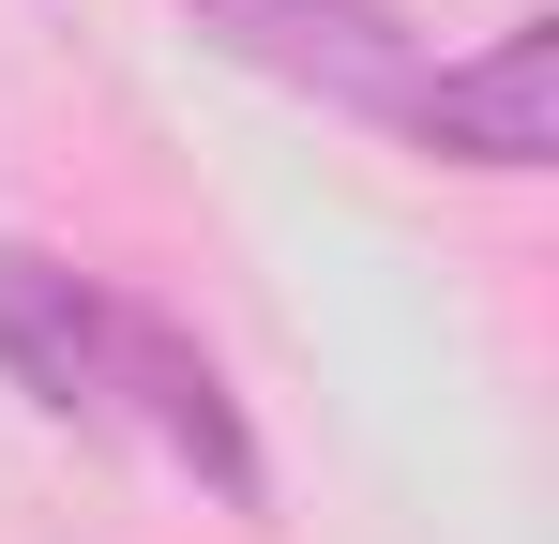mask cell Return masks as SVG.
Instances as JSON below:
<instances>
[{"mask_svg": "<svg viewBox=\"0 0 559 544\" xmlns=\"http://www.w3.org/2000/svg\"><path fill=\"white\" fill-rule=\"evenodd\" d=\"M182 15L242 61V76L302 91V106H333V121H393V137H408V106L439 76L393 0H182Z\"/></svg>", "mask_w": 559, "mask_h": 544, "instance_id": "cell-1", "label": "cell"}, {"mask_svg": "<svg viewBox=\"0 0 559 544\" xmlns=\"http://www.w3.org/2000/svg\"><path fill=\"white\" fill-rule=\"evenodd\" d=\"M106 424H121V439H152L182 484H212L227 515H258V499H273V469H258V424H242L227 363L197 348L182 318H152V303H121V333H106Z\"/></svg>", "mask_w": 559, "mask_h": 544, "instance_id": "cell-2", "label": "cell"}, {"mask_svg": "<svg viewBox=\"0 0 559 544\" xmlns=\"http://www.w3.org/2000/svg\"><path fill=\"white\" fill-rule=\"evenodd\" d=\"M408 152H454V167H499V181L559 167V15H514L484 61H439L408 106Z\"/></svg>", "mask_w": 559, "mask_h": 544, "instance_id": "cell-3", "label": "cell"}, {"mask_svg": "<svg viewBox=\"0 0 559 544\" xmlns=\"http://www.w3.org/2000/svg\"><path fill=\"white\" fill-rule=\"evenodd\" d=\"M106 333H121V287L46 243H0V378L46 409V424H106Z\"/></svg>", "mask_w": 559, "mask_h": 544, "instance_id": "cell-4", "label": "cell"}]
</instances>
